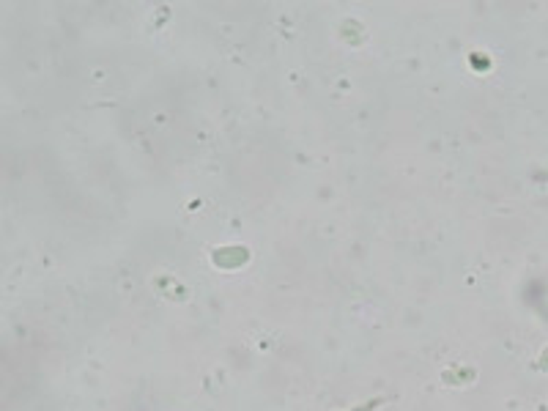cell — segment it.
<instances>
[{
    "mask_svg": "<svg viewBox=\"0 0 548 411\" xmlns=\"http://www.w3.org/2000/svg\"><path fill=\"white\" fill-rule=\"evenodd\" d=\"M538 367H540V370H546V373H548V348H546V351H543V357H540V362H538Z\"/></svg>",
    "mask_w": 548,
    "mask_h": 411,
    "instance_id": "6da1fadb",
    "label": "cell"
}]
</instances>
